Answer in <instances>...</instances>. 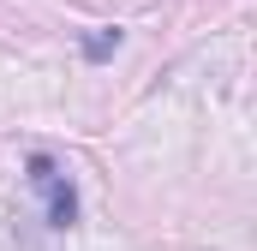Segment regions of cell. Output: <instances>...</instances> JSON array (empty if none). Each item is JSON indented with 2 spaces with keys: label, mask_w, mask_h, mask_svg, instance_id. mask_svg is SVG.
Listing matches in <instances>:
<instances>
[{
  "label": "cell",
  "mask_w": 257,
  "mask_h": 251,
  "mask_svg": "<svg viewBox=\"0 0 257 251\" xmlns=\"http://www.w3.org/2000/svg\"><path fill=\"white\" fill-rule=\"evenodd\" d=\"M24 174H30V186L42 191V203H48V227H78V186L66 180V168L48 156V150H30L24 156Z\"/></svg>",
  "instance_id": "cell-1"
},
{
  "label": "cell",
  "mask_w": 257,
  "mask_h": 251,
  "mask_svg": "<svg viewBox=\"0 0 257 251\" xmlns=\"http://www.w3.org/2000/svg\"><path fill=\"white\" fill-rule=\"evenodd\" d=\"M114 48H120V30H90L84 36V60H108Z\"/></svg>",
  "instance_id": "cell-2"
}]
</instances>
